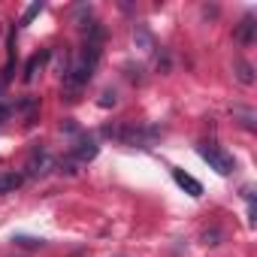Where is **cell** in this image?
I'll return each mask as SVG.
<instances>
[{"label":"cell","instance_id":"cell-9","mask_svg":"<svg viewBox=\"0 0 257 257\" xmlns=\"http://www.w3.org/2000/svg\"><path fill=\"white\" fill-rule=\"evenodd\" d=\"M236 67H239V82L251 85V82H254V76H251V67H248L245 61H236Z\"/></svg>","mask_w":257,"mask_h":257},{"label":"cell","instance_id":"cell-8","mask_svg":"<svg viewBox=\"0 0 257 257\" xmlns=\"http://www.w3.org/2000/svg\"><path fill=\"white\" fill-rule=\"evenodd\" d=\"M233 115L242 118V124L248 127V131H254V112H251V109H233Z\"/></svg>","mask_w":257,"mask_h":257},{"label":"cell","instance_id":"cell-4","mask_svg":"<svg viewBox=\"0 0 257 257\" xmlns=\"http://www.w3.org/2000/svg\"><path fill=\"white\" fill-rule=\"evenodd\" d=\"M25 176L22 173H0V194H13L16 188H22Z\"/></svg>","mask_w":257,"mask_h":257},{"label":"cell","instance_id":"cell-7","mask_svg":"<svg viewBox=\"0 0 257 257\" xmlns=\"http://www.w3.org/2000/svg\"><path fill=\"white\" fill-rule=\"evenodd\" d=\"M43 13V0H37V4H31L28 10H25V16H22V22H19V28H25V25H31L37 16Z\"/></svg>","mask_w":257,"mask_h":257},{"label":"cell","instance_id":"cell-1","mask_svg":"<svg viewBox=\"0 0 257 257\" xmlns=\"http://www.w3.org/2000/svg\"><path fill=\"white\" fill-rule=\"evenodd\" d=\"M200 158H203L218 176H230V173H233V158H230L221 146H215V143H203V146H200Z\"/></svg>","mask_w":257,"mask_h":257},{"label":"cell","instance_id":"cell-2","mask_svg":"<svg viewBox=\"0 0 257 257\" xmlns=\"http://www.w3.org/2000/svg\"><path fill=\"white\" fill-rule=\"evenodd\" d=\"M173 179H176V185H179L182 191H188L191 197H203V185H200L194 176H188L185 170H173Z\"/></svg>","mask_w":257,"mask_h":257},{"label":"cell","instance_id":"cell-5","mask_svg":"<svg viewBox=\"0 0 257 257\" xmlns=\"http://www.w3.org/2000/svg\"><path fill=\"white\" fill-rule=\"evenodd\" d=\"M97 158V143L94 140H79L76 146V161H94Z\"/></svg>","mask_w":257,"mask_h":257},{"label":"cell","instance_id":"cell-3","mask_svg":"<svg viewBox=\"0 0 257 257\" xmlns=\"http://www.w3.org/2000/svg\"><path fill=\"white\" fill-rule=\"evenodd\" d=\"M49 55H52V52H49V49H43V52H37V55L28 61V67H25V82H34V79H37V73L46 67Z\"/></svg>","mask_w":257,"mask_h":257},{"label":"cell","instance_id":"cell-6","mask_svg":"<svg viewBox=\"0 0 257 257\" xmlns=\"http://www.w3.org/2000/svg\"><path fill=\"white\" fill-rule=\"evenodd\" d=\"M254 28H257V25H254V19L248 16V19H245V22L239 25V31H236V37H239L242 43H254Z\"/></svg>","mask_w":257,"mask_h":257}]
</instances>
